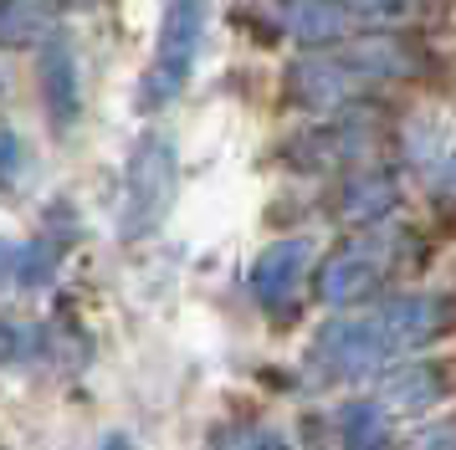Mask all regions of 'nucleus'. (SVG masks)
Returning a JSON list of instances; mask_svg holds the SVG:
<instances>
[{"instance_id": "18", "label": "nucleus", "mask_w": 456, "mask_h": 450, "mask_svg": "<svg viewBox=\"0 0 456 450\" xmlns=\"http://www.w3.org/2000/svg\"><path fill=\"white\" fill-rule=\"evenodd\" d=\"M216 450H292V446H288V435L272 425H241V430H231V435H221Z\"/></svg>"}, {"instance_id": "12", "label": "nucleus", "mask_w": 456, "mask_h": 450, "mask_svg": "<svg viewBox=\"0 0 456 450\" xmlns=\"http://www.w3.org/2000/svg\"><path fill=\"white\" fill-rule=\"evenodd\" d=\"M405 159L431 189L456 195V128H446L441 118H415L405 128Z\"/></svg>"}, {"instance_id": "17", "label": "nucleus", "mask_w": 456, "mask_h": 450, "mask_svg": "<svg viewBox=\"0 0 456 450\" xmlns=\"http://www.w3.org/2000/svg\"><path fill=\"white\" fill-rule=\"evenodd\" d=\"M26 169H31V149L16 128H0V189H21Z\"/></svg>"}, {"instance_id": "6", "label": "nucleus", "mask_w": 456, "mask_h": 450, "mask_svg": "<svg viewBox=\"0 0 456 450\" xmlns=\"http://www.w3.org/2000/svg\"><path fill=\"white\" fill-rule=\"evenodd\" d=\"M390 358H395L390 338H385L374 307H359V312H344V317L323 323L308 348V364L323 368V379H364Z\"/></svg>"}, {"instance_id": "14", "label": "nucleus", "mask_w": 456, "mask_h": 450, "mask_svg": "<svg viewBox=\"0 0 456 450\" xmlns=\"http://www.w3.org/2000/svg\"><path fill=\"white\" fill-rule=\"evenodd\" d=\"M46 36V0H0V52H37Z\"/></svg>"}, {"instance_id": "20", "label": "nucleus", "mask_w": 456, "mask_h": 450, "mask_svg": "<svg viewBox=\"0 0 456 450\" xmlns=\"http://www.w3.org/2000/svg\"><path fill=\"white\" fill-rule=\"evenodd\" d=\"M16 271H21V245L0 241V286H11V282H16Z\"/></svg>"}, {"instance_id": "3", "label": "nucleus", "mask_w": 456, "mask_h": 450, "mask_svg": "<svg viewBox=\"0 0 456 450\" xmlns=\"http://www.w3.org/2000/svg\"><path fill=\"white\" fill-rule=\"evenodd\" d=\"M206 31H210V0H165L159 31H154V57H149L144 72V92H139L144 108H165L185 92L190 72L200 61V46H206Z\"/></svg>"}, {"instance_id": "7", "label": "nucleus", "mask_w": 456, "mask_h": 450, "mask_svg": "<svg viewBox=\"0 0 456 450\" xmlns=\"http://www.w3.org/2000/svg\"><path fill=\"white\" fill-rule=\"evenodd\" d=\"M374 312H379V327H385V338H390L395 358H405L415 348L436 343V338L456 323L452 297H436V292H395L385 302H374Z\"/></svg>"}, {"instance_id": "5", "label": "nucleus", "mask_w": 456, "mask_h": 450, "mask_svg": "<svg viewBox=\"0 0 456 450\" xmlns=\"http://www.w3.org/2000/svg\"><path fill=\"white\" fill-rule=\"evenodd\" d=\"M277 92H282V102L297 108V113L329 118V113H344V108L370 98V82H364V72L349 61L344 46H333V52H297V57L282 67Z\"/></svg>"}, {"instance_id": "1", "label": "nucleus", "mask_w": 456, "mask_h": 450, "mask_svg": "<svg viewBox=\"0 0 456 450\" xmlns=\"http://www.w3.org/2000/svg\"><path fill=\"white\" fill-rule=\"evenodd\" d=\"M175 189H180V154H175V139L154 128L134 143L124 164V189H118V215H113L118 236L124 241L154 236L175 205Z\"/></svg>"}, {"instance_id": "8", "label": "nucleus", "mask_w": 456, "mask_h": 450, "mask_svg": "<svg viewBox=\"0 0 456 450\" xmlns=\"http://www.w3.org/2000/svg\"><path fill=\"white\" fill-rule=\"evenodd\" d=\"M37 98L42 113L52 123V133H67L72 123L83 118V77H77V52L62 31L37 46Z\"/></svg>"}, {"instance_id": "4", "label": "nucleus", "mask_w": 456, "mask_h": 450, "mask_svg": "<svg viewBox=\"0 0 456 450\" xmlns=\"http://www.w3.org/2000/svg\"><path fill=\"white\" fill-rule=\"evenodd\" d=\"M411 230H364L359 241L338 245L329 261L318 266V297L329 307H359L370 302L379 286L390 282V271L405 261Z\"/></svg>"}, {"instance_id": "21", "label": "nucleus", "mask_w": 456, "mask_h": 450, "mask_svg": "<svg viewBox=\"0 0 456 450\" xmlns=\"http://www.w3.org/2000/svg\"><path fill=\"white\" fill-rule=\"evenodd\" d=\"M0 92H5V82H0Z\"/></svg>"}, {"instance_id": "10", "label": "nucleus", "mask_w": 456, "mask_h": 450, "mask_svg": "<svg viewBox=\"0 0 456 450\" xmlns=\"http://www.w3.org/2000/svg\"><path fill=\"white\" fill-rule=\"evenodd\" d=\"M272 11L282 20V36L297 41L303 52H333L359 36L344 0H272Z\"/></svg>"}, {"instance_id": "9", "label": "nucleus", "mask_w": 456, "mask_h": 450, "mask_svg": "<svg viewBox=\"0 0 456 450\" xmlns=\"http://www.w3.org/2000/svg\"><path fill=\"white\" fill-rule=\"evenodd\" d=\"M395 210H400V174H395V169H379V164L349 169V174L338 180V189H333V215L344 225L374 230V225L390 221Z\"/></svg>"}, {"instance_id": "11", "label": "nucleus", "mask_w": 456, "mask_h": 450, "mask_svg": "<svg viewBox=\"0 0 456 450\" xmlns=\"http://www.w3.org/2000/svg\"><path fill=\"white\" fill-rule=\"evenodd\" d=\"M313 266V245L303 236H282V241H272L256 261H251V277H247V292L256 297L262 307H282L303 286Z\"/></svg>"}, {"instance_id": "16", "label": "nucleus", "mask_w": 456, "mask_h": 450, "mask_svg": "<svg viewBox=\"0 0 456 450\" xmlns=\"http://www.w3.org/2000/svg\"><path fill=\"white\" fill-rule=\"evenodd\" d=\"M344 450H390V414L379 399L344 409Z\"/></svg>"}, {"instance_id": "15", "label": "nucleus", "mask_w": 456, "mask_h": 450, "mask_svg": "<svg viewBox=\"0 0 456 450\" xmlns=\"http://www.w3.org/2000/svg\"><path fill=\"white\" fill-rule=\"evenodd\" d=\"M344 11L359 31H405V26H420L426 0H344Z\"/></svg>"}, {"instance_id": "13", "label": "nucleus", "mask_w": 456, "mask_h": 450, "mask_svg": "<svg viewBox=\"0 0 456 450\" xmlns=\"http://www.w3.org/2000/svg\"><path fill=\"white\" fill-rule=\"evenodd\" d=\"M441 394H446V368L420 364V358H405L379 379V405L390 414H426Z\"/></svg>"}, {"instance_id": "19", "label": "nucleus", "mask_w": 456, "mask_h": 450, "mask_svg": "<svg viewBox=\"0 0 456 450\" xmlns=\"http://www.w3.org/2000/svg\"><path fill=\"white\" fill-rule=\"evenodd\" d=\"M57 271V251L46 241H31L21 245V271H16V286H46Z\"/></svg>"}, {"instance_id": "2", "label": "nucleus", "mask_w": 456, "mask_h": 450, "mask_svg": "<svg viewBox=\"0 0 456 450\" xmlns=\"http://www.w3.org/2000/svg\"><path fill=\"white\" fill-rule=\"evenodd\" d=\"M379 143H385V118H379V108L354 102L344 113H329V118H318L313 128L292 133V139L282 143V159H288V169H297V174H333V169H359V164H370Z\"/></svg>"}]
</instances>
